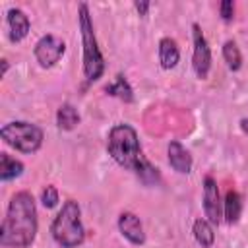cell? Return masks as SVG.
I'll use <instances>...</instances> for the list:
<instances>
[{
  "label": "cell",
  "instance_id": "obj_11",
  "mask_svg": "<svg viewBox=\"0 0 248 248\" xmlns=\"http://www.w3.org/2000/svg\"><path fill=\"white\" fill-rule=\"evenodd\" d=\"M6 23H8V37L12 43H19L29 35L31 23H29V17L25 16L23 10L10 8L6 14Z\"/></svg>",
  "mask_w": 248,
  "mask_h": 248
},
{
  "label": "cell",
  "instance_id": "obj_13",
  "mask_svg": "<svg viewBox=\"0 0 248 248\" xmlns=\"http://www.w3.org/2000/svg\"><path fill=\"white\" fill-rule=\"evenodd\" d=\"M105 91H107V95L116 97V99H120L124 103H132L134 101V89L128 83V79H126L124 74H116L114 79L105 87Z\"/></svg>",
  "mask_w": 248,
  "mask_h": 248
},
{
  "label": "cell",
  "instance_id": "obj_15",
  "mask_svg": "<svg viewBox=\"0 0 248 248\" xmlns=\"http://www.w3.org/2000/svg\"><path fill=\"white\" fill-rule=\"evenodd\" d=\"M79 112L78 108L72 105V103H62L56 110V126L64 132H70L74 130L78 124H79Z\"/></svg>",
  "mask_w": 248,
  "mask_h": 248
},
{
  "label": "cell",
  "instance_id": "obj_4",
  "mask_svg": "<svg viewBox=\"0 0 248 248\" xmlns=\"http://www.w3.org/2000/svg\"><path fill=\"white\" fill-rule=\"evenodd\" d=\"M78 23H79V35H81V46H83V76L87 83H93L101 79V76L105 74V58L97 45L93 21L89 16V6L85 2L78 6Z\"/></svg>",
  "mask_w": 248,
  "mask_h": 248
},
{
  "label": "cell",
  "instance_id": "obj_8",
  "mask_svg": "<svg viewBox=\"0 0 248 248\" xmlns=\"http://www.w3.org/2000/svg\"><path fill=\"white\" fill-rule=\"evenodd\" d=\"M203 213H205V219L211 225H219L221 223L223 209H221L219 186H217V180L213 176H209V174L203 178Z\"/></svg>",
  "mask_w": 248,
  "mask_h": 248
},
{
  "label": "cell",
  "instance_id": "obj_2",
  "mask_svg": "<svg viewBox=\"0 0 248 248\" xmlns=\"http://www.w3.org/2000/svg\"><path fill=\"white\" fill-rule=\"evenodd\" d=\"M37 205L29 192H16L8 203L0 227V244L4 248H29L37 236Z\"/></svg>",
  "mask_w": 248,
  "mask_h": 248
},
{
  "label": "cell",
  "instance_id": "obj_17",
  "mask_svg": "<svg viewBox=\"0 0 248 248\" xmlns=\"http://www.w3.org/2000/svg\"><path fill=\"white\" fill-rule=\"evenodd\" d=\"M192 234H194V240L202 246V248H211L213 242H215V231H213V225L207 221V219H196L194 225H192Z\"/></svg>",
  "mask_w": 248,
  "mask_h": 248
},
{
  "label": "cell",
  "instance_id": "obj_12",
  "mask_svg": "<svg viewBox=\"0 0 248 248\" xmlns=\"http://www.w3.org/2000/svg\"><path fill=\"white\" fill-rule=\"evenodd\" d=\"M180 60V50L174 39L163 37L159 41V64L163 70H172Z\"/></svg>",
  "mask_w": 248,
  "mask_h": 248
},
{
  "label": "cell",
  "instance_id": "obj_1",
  "mask_svg": "<svg viewBox=\"0 0 248 248\" xmlns=\"http://www.w3.org/2000/svg\"><path fill=\"white\" fill-rule=\"evenodd\" d=\"M107 151L108 155L114 159L116 165H120L122 169L134 172L143 184L153 186L161 182V174L159 169L153 167L141 153V145L138 140V132L126 124H114L107 136Z\"/></svg>",
  "mask_w": 248,
  "mask_h": 248
},
{
  "label": "cell",
  "instance_id": "obj_16",
  "mask_svg": "<svg viewBox=\"0 0 248 248\" xmlns=\"http://www.w3.org/2000/svg\"><path fill=\"white\" fill-rule=\"evenodd\" d=\"M25 170L23 163L8 153H0V180L2 182H10L17 176H21Z\"/></svg>",
  "mask_w": 248,
  "mask_h": 248
},
{
  "label": "cell",
  "instance_id": "obj_5",
  "mask_svg": "<svg viewBox=\"0 0 248 248\" xmlns=\"http://www.w3.org/2000/svg\"><path fill=\"white\" fill-rule=\"evenodd\" d=\"M0 138L4 140V143H8L10 147L25 155L39 151L45 140L43 130L37 124H31L25 120H14L4 124L0 130Z\"/></svg>",
  "mask_w": 248,
  "mask_h": 248
},
{
  "label": "cell",
  "instance_id": "obj_22",
  "mask_svg": "<svg viewBox=\"0 0 248 248\" xmlns=\"http://www.w3.org/2000/svg\"><path fill=\"white\" fill-rule=\"evenodd\" d=\"M240 130L248 136V118H242V120H240Z\"/></svg>",
  "mask_w": 248,
  "mask_h": 248
},
{
  "label": "cell",
  "instance_id": "obj_14",
  "mask_svg": "<svg viewBox=\"0 0 248 248\" xmlns=\"http://www.w3.org/2000/svg\"><path fill=\"white\" fill-rule=\"evenodd\" d=\"M240 213H242V196L236 190H229L223 202V217L229 225H234L238 223Z\"/></svg>",
  "mask_w": 248,
  "mask_h": 248
},
{
  "label": "cell",
  "instance_id": "obj_23",
  "mask_svg": "<svg viewBox=\"0 0 248 248\" xmlns=\"http://www.w3.org/2000/svg\"><path fill=\"white\" fill-rule=\"evenodd\" d=\"M8 68H10V66H8V60L4 58V60H2V76H6V72H8Z\"/></svg>",
  "mask_w": 248,
  "mask_h": 248
},
{
  "label": "cell",
  "instance_id": "obj_6",
  "mask_svg": "<svg viewBox=\"0 0 248 248\" xmlns=\"http://www.w3.org/2000/svg\"><path fill=\"white\" fill-rule=\"evenodd\" d=\"M192 43H194L192 68L200 79H207L209 70H211V48L207 45V39L200 23H192Z\"/></svg>",
  "mask_w": 248,
  "mask_h": 248
},
{
  "label": "cell",
  "instance_id": "obj_21",
  "mask_svg": "<svg viewBox=\"0 0 248 248\" xmlns=\"http://www.w3.org/2000/svg\"><path fill=\"white\" fill-rule=\"evenodd\" d=\"M134 8L138 10L140 16H147V10L151 8V4L149 2H134Z\"/></svg>",
  "mask_w": 248,
  "mask_h": 248
},
{
  "label": "cell",
  "instance_id": "obj_20",
  "mask_svg": "<svg viewBox=\"0 0 248 248\" xmlns=\"http://www.w3.org/2000/svg\"><path fill=\"white\" fill-rule=\"evenodd\" d=\"M219 14H221V19H223L225 23L232 21V17H234V4H232L231 0H223V2L219 4Z\"/></svg>",
  "mask_w": 248,
  "mask_h": 248
},
{
  "label": "cell",
  "instance_id": "obj_10",
  "mask_svg": "<svg viewBox=\"0 0 248 248\" xmlns=\"http://www.w3.org/2000/svg\"><path fill=\"white\" fill-rule=\"evenodd\" d=\"M167 159L172 170H176L178 174H190L192 167H194V159L190 155V151L176 140H170L167 145Z\"/></svg>",
  "mask_w": 248,
  "mask_h": 248
},
{
  "label": "cell",
  "instance_id": "obj_3",
  "mask_svg": "<svg viewBox=\"0 0 248 248\" xmlns=\"http://www.w3.org/2000/svg\"><path fill=\"white\" fill-rule=\"evenodd\" d=\"M50 234L60 248H78L85 240L81 209L76 200H66L50 223Z\"/></svg>",
  "mask_w": 248,
  "mask_h": 248
},
{
  "label": "cell",
  "instance_id": "obj_9",
  "mask_svg": "<svg viewBox=\"0 0 248 248\" xmlns=\"http://www.w3.org/2000/svg\"><path fill=\"white\" fill-rule=\"evenodd\" d=\"M118 231L120 234L134 246H141L145 242V231L141 219L132 211H122L118 215Z\"/></svg>",
  "mask_w": 248,
  "mask_h": 248
},
{
  "label": "cell",
  "instance_id": "obj_7",
  "mask_svg": "<svg viewBox=\"0 0 248 248\" xmlns=\"http://www.w3.org/2000/svg\"><path fill=\"white\" fill-rule=\"evenodd\" d=\"M66 52V43L56 37V35H43L37 43H35V48H33V54H35V60L39 62L41 68H52L60 58L62 54Z\"/></svg>",
  "mask_w": 248,
  "mask_h": 248
},
{
  "label": "cell",
  "instance_id": "obj_18",
  "mask_svg": "<svg viewBox=\"0 0 248 248\" xmlns=\"http://www.w3.org/2000/svg\"><path fill=\"white\" fill-rule=\"evenodd\" d=\"M223 60L227 62V66H229V70H232V72H238L240 68H242V54H240V48H238V45L234 43V41H225V45H223Z\"/></svg>",
  "mask_w": 248,
  "mask_h": 248
},
{
  "label": "cell",
  "instance_id": "obj_19",
  "mask_svg": "<svg viewBox=\"0 0 248 248\" xmlns=\"http://www.w3.org/2000/svg\"><path fill=\"white\" fill-rule=\"evenodd\" d=\"M41 202H43V205H45L46 209L56 207V205H58V202H60V198H58V190H56L52 184L45 186V188H43V192H41Z\"/></svg>",
  "mask_w": 248,
  "mask_h": 248
}]
</instances>
